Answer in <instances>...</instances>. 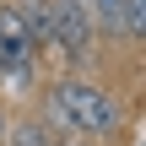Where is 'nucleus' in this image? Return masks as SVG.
Returning <instances> with one entry per match:
<instances>
[{
  "mask_svg": "<svg viewBox=\"0 0 146 146\" xmlns=\"http://www.w3.org/2000/svg\"><path fill=\"white\" fill-rule=\"evenodd\" d=\"M43 125L65 130V135H81V141H103L125 125V103L87 76H60L43 98Z\"/></svg>",
  "mask_w": 146,
  "mask_h": 146,
  "instance_id": "f257e3e1",
  "label": "nucleus"
},
{
  "mask_svg": "<svg viewBox=\"0 0 146 146\" xmlns=\"http://www.w3.org/2000/svg\"><path fill=\"white\" fill-rule=\"evenodd\" d=\"M49 38H54V54H65L70 65H92L98 22L87 11V0H49Z\"/></svg>",
  "mask_w": 146,
  "mask_h": 146,
  "instance_id": "f03ea898",
  "label": "nucleus"
},
{
  "mask_svg": "<svg viewBox=\"0 0 146 146\" xmlns=\"http://www.w3.org/2000/svg\"><path fill=\"white\" fill-rule=\"evenodd\" d=\"M98 33L108 38H141L146 33V0H87Z\"/></svg>",
  "mask_w": 146,
  "mask_h": 146,
  "instance_id": "7ed1b4c3",
  "label": "nucleus"
},
{
  "mask_svg": "<svg viewBox=\"0 0 146 146\" xmlns=\"http://www.w3.org/2000/svg\"><path fill=\"white\" fill-rule=\"evenodd\" d=\"M38 65V49L22 38H0V87H27Z\"/></svg>",
  "mask_w": 146,
  "mask_h": 146,
  "instance_id": "20e7f679",
  "label": "nucleus"
},
{
  "mask_svg": "<svg viewBox=\"0 0 146 146\" xmlns=\"http://www.w3.org/2000/svg\"><path fill=\"white\" fill-rule=\"evenodd\" d=\"M16 5V16H22V27H27V38H33V49H49L54 54V38H49V0H11Z\"/></svg>",
  "mask_w": 146,
  "mask_h": 146,
  "instance_id": "39448f33",
  "label": "nucleus"
},
{
  "mask_svg": "<svg viewBox=\"0 0 146 146\" xmlns=\"http://www.w3.org/2000/svg\"><path fill=\"white\" fill-rule=\"evenodd\" d=\"M54 141H60V135H54L43 119H22V125L11 130V141H5V146H54Z\"/></svg>",
  "mask_w": 146,
  "mask_h": 146,
  "instance_id": "423d86ee",
  "label": "nucleus"
},
{
  "mask_svg": "<svg viewBox=\"0 0 146 146\" xmlns=\"http://www.w3.org/2000/svg\"><path fill=\"white\" fill-rule=\"evenodd\" d=\"M54 146H81V141H54Z\"/></svg>",
  "mask_w": 146,
  "mask_h": 146,
  "instance_id": "0eeeda50",
  "label": "nucleus"
}]
</instances>
